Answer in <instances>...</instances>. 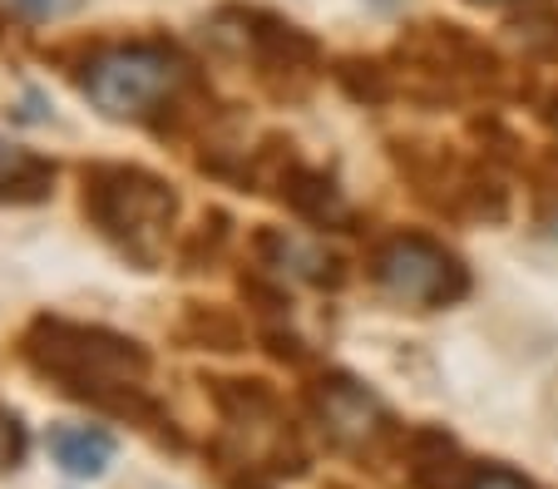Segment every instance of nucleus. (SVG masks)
Masks as SVG:
<instances>
[{
	"instance_id": "1",
	"label": "nucleus",
	"mask_w": 558,
	"mask_h": 489,
	"mask_svg": "<svg viewBox=\"0 0 558 489\" xmlns=\"http://www.w3.org/2000/svg\"><path fill=\"white\" fill-rule=\"evenodd\" d=\"M15 352H21V362L40 381H50L70 401H85L105 415H119V420L148 430V436H158L173 450L183 445L173 415L148 391L154 356H148V346L138 337L99 327V321H74V317L40 311V317L25 321Z\"/></svg>"
},
{
	"instance_id": "2",
	"label": "nucleus",
	"mask_w": 558,
	"mask_h": 489,
	"mask_svg": "<svg viewBox=\"0 0 558 489\" xmlns=\"http://www.w3.org/2000/svg\"><path fill=\"white\" fill-rule=\"evenodd\" d=\"M54 64H64V75L105 119L144 129L183 85L203 75L169 35H95L70 50H54Z\"/></svg>"
},
{
	"instance_id": "3",
	"label": "nucleus",
	"mask_w": 558,
	"mask_h": 489,
	"mask_svg": "<svg viewBox=\"0 0 558 489\" xmlns=\"http://www.w3.org/2000/svg\"><path fill=\"white\" fill-rule=\"evenodd\" d=\"M80 213L134 272H158L179 243L183 198L163 173L124 159L80 163Z\"/></svg>"
},
{
	"instance_id": "4",
	"label": "nucleus",
	"mask_w": 558,
	"mask_h": 489,
	"mask_svg": "<svg viewBox=\"0 0 558 489\" xmlns=\"http://www.w3.org/2000/svg\"><path fill=\"white\" fill-rule=\"evenodd\" d=\"M198 35L222 54L253 64L257 85L272 99H302L322 75V40L263 5H218L198 21Z\"/></svg>"
},
{
	"instance_id": "5",
	"label": "nucleus",
	"mask_w": 558,
	"mask_h": 489,
	"mask_svg": "<svg viewBox=\"0 0 558 489\" xmlns=\"http://www.w3.org/2000/svg\"><path fill=\"white\" fill-rule=\"evenodd\" d=\"M371 282L386 292L390 302H405V307H454V302L470 292V267L450 253L445 243L425 233H390L371 247L366 262Z\"/></svg>"
},
{
	"instance_id": "6",
	"label": "nucleus",
	"mask_w": 558,
	"mask_h": 489,
	"mask_svg": "<svg viewBox=\"0 0 558 489\" xmlns=\"http://www.w3.org/2000/svg\"><path fill=\"white\" fill-rule=\"evenodd\" d=\"M306 401H312L316 426L327 430V440L341 450H371L390 430V415L380 405V395H371L366 386L341 371H327L322 381H312Z\"/></svg>"
},
{
	"instance_id": "7",
	"label": "nucleus",
	"mask_w": 558,
	"mask_h": 489,
	"mask_svg": "<svg viewBox=\"0 0 558 489\" xmlns=\"http://www.w3.org/2000/svg\"><path fill=\"white\" fill-rule=\"evenodd\" d=\"M247 253H253V267L282 277V282H287V277H296V282H312V288H327V292H337L341 282H347V262H341L337 253L296 243L287 228H267V223L253 228Z\"/></svg>"
},
{
	"instance_id": "8",
	"label": "nucleus",
	"mask_w": 558,
	"mask_h": 489,
	"mask_svg": "<svg viewBox=\"0 0 558 489\" xmlns=\"http://www.w3.org/2000/svg\"><path fill=\"white\" fill-rule=\"evenodd\" d=\"M272 193L312 228H351V223H356V213H351L347 193L337 188V179H327L322 169H306L302 159L287 163V173L277 179Z\"/></svg>"
},
{
	"instance_id": "9",
	"label": "nucleus",
	"mask_w": 558,
	"mask_h": 489,
	"mask_svg": "<svg viewBox=\"0 0 558 489\" xmlns=\"http://www.w3.org/2000/svg\"><path fill=\"white\" fill-rule=\"evenodd\" d=\"M173 341L189 352L232 356L247 346V321L232 307H218V302H183V317L173 321Z\"/></svg>"
},
{
	"instance_id": "10",
	"label": "nucleus",
	"mask_w": 558,
	"mask_h": 489,
	"mask_svg": "<svg viewBox=\"0 0 558 489\" xmlns=\"http://www.w3.org/2000/svg\"><path fill=\"white\" fill-rule=\"evenodd\" d=\"M54 179H60V163L54 159H45L35 149H15V144L0 138V203H11V208L50 203Z\"/></svg>"
},
{
	"instance_id": "11",
	"label": "nucleus",
	"mask_w": 558,
	"mask_h": 489,
	"mask_svg": "<svg viewBox=\"0 0 558 489\" xmlns=\"http://www.w3.org/2000/svg\"><path fill=\"white\" fill-rule=\"evenodd\" d=\"M45 450L74 479H99L114 465V436L105 426H50L45 430Z\"/></svg>"
},
{
	"instance_id": "12",
	"label": "nucleus",
	"mask_w": 558,
	"mask_h": 489,
	"mask_svg": "<svg viewBox=\"0 0 558 489\" xmlns=\"http://www.w3.org/2000/svg\"><path fill=\"white\" fill-rule=\"evenodd\" d=\"M232 243V213L228 208H203L198 223L183 228L179 243H173V272L179 277H203L222 262Z\"/></svg>"
},
{
	"instance_id": "13",
	"label": "nucleus",
	"mask_w": 558,
	"mask_h": 489,
	"mask_svg": "<svg viewBox=\"0 0 558 489\" xmlns=\"http://www.w3.org/2000/svg\"><path fill=\"white\" fill-rule=\"evenodd\" d=\"M411 475L421 489H464L470 465L460 460L454 440L445 430H415L411 436Z\"/></svg>"
},
{
	"instance_id": "14",
	"label": "nucleus",
	"mask_w": 558,
	"mask_h": 489,
	"mask_svg": "<svg viewBox=\"0 0 558 489\" xmlns=\"http://www.w3.org/2000/svg\"><path fill=\"white\" fill-rule=\"evenodd\" d=\"M331 85L351 99V105H390L396 99V75H390L380 60H361V54H347V60L331 64Z\"/></svg>"
},
{
	"instance_id": "15",
	"label": "nucleus",
	"mask_w": 558,
	"mask_h": 489,
	"mask_svg": "<svg viewBox=\"0 0 558 489\" xmlns=\"http://www.w3.org/2000/svg\"><path fill=\"white\" fill-rule=\"evenodd\" d=\"M238 292H243L247 311L257 317V327H282V321L292 317V292H287V282L263 272V267H247V272L238 277Z\"/></svg>"
},
{
	"instance_id": "16",
	"label": "nucleus",
	"mask_w": 558,
	"mask_h": 489,
	"mask_svg": "<svg viewBox=\"0 0 558 489\" xmlns=\"http://www.w3.org/2000/svg\"><path fill=\"white\" fill-rule=\"evenodd\" d=\"M31 455V430H25V415L15 405L0 401V469H21V460Z\"/></svg>"
},
{
	"instance_id": "17",
	"label": "nucleus",
	"mask_w": 558,
	"mask_h": 489,
	"mask_svg": "<svg viewBox=\"0 0 558 489\" xmlns=\"http://www.w3.org/2000/svg\"><path fill=\"white\" fill-rule=\"evenodd\" d=\"M514 40L519 45H529V50H554L558 45V15H548V11H524L514 25Z\"/></svg>"
},
{
	"instance_id": "18",
	"label": "nucleus",
	"mask_w": 558,
	"mask_h": 489,
	"mask_svg": "<svg viewBox=\"0 0 558 489\" xmlns=\"http://www.w3.org/2000/svg\"><path fill=\"white\" fill-rule=\"evenodd\" d=\"M5 5L31 25H54V21H70V15L85 11V0H5Z\"/></svg>"
},
{
	"instance_id": "19",
	"label": "nucleus",
	"mask_w": 558,
	"mask_h": 489,
	"mask_svg": "<svg viewBox=\"0 0 558 489\" xmlns=\"http://www.w3.org/2000/svg\"><path fill=\"white\" fill-rule=\"evenodd\" d=\"M257 341H263L267 356H277V362H287V366H302L306 356H312V352H306V341L296 337L287 321H282V327H257Z\"/></svg>"
},
{
	"instance_id": "20",
	"label": "nucleus",
	"mask_w": 558,
	"mask_h": 489,
	"mask_svg": "<svg viewBox=\"0 0 558 489\" xmlns=\"http://www.w3.org/2000/svg\"><path fill=\"white\" fill-rule=\"evenodd\" d=\"M464 489H534V485L505 465H480V469H470V485Z\"/></svg>"
},
{
	"instance_id": "21",
	"label": "nucleus",
	"mask_w": 558,
	"mask_h": 489,
	"mask_svg": "<svg viewBox=\"0 0 558 489\" xmlns=\"http://www.w3.org/2000/svg\"><path fill=\"white\" fill-rule=\"evenodd\" d=\"M470 5H534V0H470Z\"/></svg>"
},
{
	"instance_id": "22",
	"label": "nucleus",
	"mask_w": 558,
	"mask_h": 489,
	"mask_svg": "<svg viewBox=\"0 0 558 489\" xmlns=\"http://www.w3.org/2000/svg\"><path fill=\"white\" fill-rule=\"evenodd\" d=\"M544 119H548V129H554V134H558V95H554V105L544 109Z\"/></svg>"
},
{
	"instance_id": "23",
	"label": "nucleus",
	"mask_w": 558,
	"mask_h": 489,
	"mask_svg": "<svg viewBox=\"0 0 558 489\" xmlns=\"http://www.w3.org/2000/svg\"><path fill=\"white\" fill-rule=\"evenodd\" d=\"M5 25H11V21H5V11H0V35H5Z\"/></svg>"
}]
</instances>
